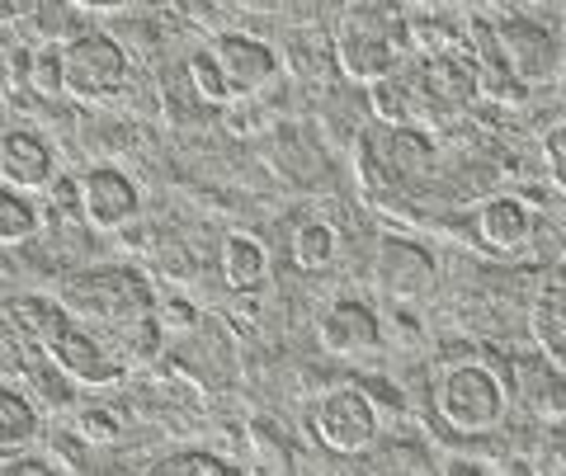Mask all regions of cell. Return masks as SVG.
<instances>
[{
  "label": "cell",
  "mask_w": 566,
  "mask_h": 476,
  "mask_svg": "<svg viewBox=\"0 0 566 476\" xmlns=\"http://www.w3.org/2000/svg\"><path fill=\"white\" fill-rule=\"evenodd\" d=\"M543 174H547V184L566 199V123L543 133Z\"/></svg>",
  "instance_id": "cell-25"
},
{
  "label": "cell",
  "mask_w": 566,
  "mask_h": 476,
  "mask_svg": "<svg viewBox=\"0 0 566 476\" xmlns=\"http://www.w3.org/2000/svg\"><path fill=\"white\" fill-rule=\"evenodd\" d=\"M29 91L39 99H66V66H62L57 39H48L29 52Z\"/></svg>",
  "instance_id": "cell-22"
},
{
  "label": "cell",
  "mask_w": 566,
  "mask_h": 476,
  "mask_svg": "<svg viewBox=\"0 0 566 476\" xmlns=\"http://www.w3.org/2000/svg\"><path fill=\"white\" fill-rule=\"evenodd\" d=\"M208 52H212V62L222 66L232 104L255 99L279 81V52L264 39H255V33H218V39L208 43Z\"/></svg>",
  "instance_id": "cell-10"
},
{
  "label": "cell",
  "mask_w": 566,
  "mask_h": 476,
  "mask_svg": "<svg viewBox=\"0 0 566 476\" xmlns=\"http://www.w3.org/2000/svg\"><path fill=\"white\" fill-rule=\"evenodd\" d=\"M401 24H406V14L387 10V6H345L331 29L335 66L359 85H378L387 76H397L401 57H406Z\"/></svg>",
  "instance_id": "cell-1"
},
{
  "label": "cell",
  "mask_w": 566,
  "mask_h": 476,
  "mask_svg": "<svg viewBox=\"0 0 566 476\" xmlns=\"http://www.w3.org/2000/svg\"><path fill=\"white\" fill-rule=\"evenodd\" d=\"M62 66H66V99L85 104H109L128 91V76H133V62H128V47H123L114 33L104 29H81L62 43Z\"/></svg>",
  "instance_id": "cell-4"
},
{
  "label": "cell",
  "mask_w": 566,
  "mask_h": 476,
  "mask_svg": "<svg viewBox=\"0 0 566 476\" xmlns=\"http://www.w3.org/2000/svg\"><path fill=\"white\" fill-rule=\"evenodd\" d=\"M316 340L331 359L340 363H368L382 355V326H378V311L359 303V297H335V303L322 311L316 321Z\"/></svg>",
  "instance_id": "cell-9"
},
{
  "label": "cell",
  "mask_w": 566,
  "mask_h": 476,
  "mask_svg": "<svg viewBox=\"0 0 566 476\" xmlns=\"http://www.w3.org/2000/svg\"><path fill=\"white\" fill-rule=\"evenodd\" d=\"M335 251H340V236H335V226L322 222V218H312V222H303L293 232V264L297 269L322 274V269L335 264Z\"/></svg>",
  "instance_id": "cell-19"
},
{
  "label": "cell",
  "mask_w": 566,
  "mask_h": 476,
  "mask_svg": "<svg viewBox=\"0 0 566 476\" xmlns=\"http://www.w3.org/2000/svg\"><path fill=\"white\" fill-rule=\"evenodd\" d=\"M81 222L91 226V232H123V226H133L137 213H142V193L133 184L128 170L118 166H95L81 174Z\"/></svg>",
  "instance_id": "cell-11"
},
{
  "label": "cell",
  "mask_w": 566,
  "mask_h": 476,
  "mask_svg": "<svg viewBox=\"0 0 566 476\" xmlns=\"http://www.w3.org/2000/svg\"><path fill=\"white\" fill-rule=\"evenodd\" d=\"M20 20H33V6H0V29L20 24Z\"/></svg>",
  "instance_id": "cell-28"
},
{
  "label": "cell",
  "mask_w": 566,
  "mask_h": 476,
  "mask_svg": "<svg viewBox=\"0 0 566 476\" xmlns=\"http://www.w3.org/2000/svg\"><path fill=\"white\" fill-rule=\"evenodd\" d=\"M434 411L453 434H491L510 415V378L491 359H453L434 373Z\"/></svg>",
  "instance_id": "cell-2"
},
{
  "label": "cell",
  "mask_w": 566,
  "mask_h": 476,
  "mask_svg": "<svg viewBox=\"0 0 566 476\" xmlns=\"http://www.w3.org/2000/svg\"><path fill=\"white\" fill-rule=\"evenodd\" d=\"M43 355L48 363L57 368L62 378H71L76 387H118L123 378H128V368H123L114 359V349L99 340L95 330H85L81 321H66L52 330V340L43 345Z\"/></svg>",
  "instance_id": "cell-8"
},
{
  "label": "cell",
  "mask_w": 566,
  "mask_h": 476,
  "mask_svg": "<svg viewBox=\"0 0 566 476\" xmlns=\"http://www.w3.org/2000/svg\"><path fill=\"white\" fill-rule=\"evenodd\" d=\"M218 260H222V278L237 293H251V288H260L264 278H270V251H264V241L251 236V232H232V236H227Z\"/></svg>",
  "instance_id": "cell-17"
},
{
  "label": "cell",
  "mask_w": 566,
  "mask_h": 476,
  "mask_svg": "<svg viewBox=\"0 0 566 476\" xmlns=\"http://www.w3.org/2000/svg\"><path fill=\"white\" fill-rule=\"evenodd\" d=\"M147 476H245L237 463H227V457L218 453H203V448H180V453H170L161 457Z\"/></svg>",
  "instance_id": "cell-23"
},
{
  "label": "cell",
  "mask_w": 566,
  "mask_h": 476,
  "mask_svg": "<svg viewBox=\"0 0 566 476\" xmlns=\"http://www.w3.org/2000/svg\"><path fill=\"white\" fill-rule=\"evenodd\" d=\"M562 476H566V472H562Z\"/></svg>",
  "instance_id": "cell-32"
},
{
  "label": "cell",
  "mask_w": 566,
  "mask_h": 476,
  "mask_svg": "<svg viewBox=\"0 0 566 476\" xmlns=\"http://www.w3.org/2000/svg\"><path fill=\"white\" fill-rule=\"evenodd\" d=\"M444 476H486V467H476V463H468V457H453V463L444 467Z\"/></svg>",
  "instance_id": "cell-29"
},
{
  "label": "cell",
  "mask_w": 566,
  "mask_h": 476,
  "mask_svg": "<svg viewBox=\"0 0 566 476\" xmlns=\"http://www.w3.org/2000/svg\"><path fill=\"white\" fill-rule=\"evenodd\" d=\"M491 43H495V57L510 72V81L524 85V91H534V85L553 81L557 66H562V43L557 33L528 20V14H505V20L491 24Z\"/></svg>",
  "instance_id": "cell-5"
},
{
  "label": "cell",
  "mask_w": 566,
  "mask_h": 476,
  "mask_svg": "<svg viewBox=\"0 0 566 476\" xmlns=\"http://www.w3.org/2000/svg\"><path fill=\"white\" fill-rule=\"evenodd\" d=\"M538 236V213L520 193H495L476 208V241L495 255H520Z\"/></svg>",
  "instance_id": "cell-13"
},
{
  "label": "cell",
  "mask_w": 566,
  "mask_h": 476,
  "mask_svg": "<svg viewBox=\"0 0 566 476\" xmlns=\"http://www.w3.org/2000/svg\"><path fill=\"white\" fill-rule=\"evenodd\" d=\"M368 109H374V118L387 123L392 133H420L416 95H411V81H406V72L387 76L378 85H368Z\"/></svg>",
  "instance_id": "cell-18"
},
{
  "label": "cell",
  "mask_w": 566,
  "mask_h": 476,
  "mask_svg": "<svg viewBox=\"0 0 566 476\" xmlns=\"http://www.w3.org/2000/svg\"><path fill=\"white\" fill-rule=\"evenodd\" d=\"M189 85H193V95H199L203 104H232V91H227V81H222V66L212 62V52L208 47H199L189 57Z\"/></svg>",
  "instance_id": "cell-24"
},
{
  "label": "cell",
  "mask_w": 566,
  "mask_h": 476,
  "mask_svg": "<svg viewBox=\"0 0 566 476\" xmlns=\"http://www.w3.org/2000/svg\"><path fill=\"white\" fill-rule=\"evenodd\" d=\"M528 326H534V340L543 349L547 368L566 378V284H557V278H553V284L534 297Z\"/></svg>",
  "instance_id": "cell-15"
},
{
  "label": "cell",
  "mask_w": 566,
  "mask_h": 476,
  "mask_svg": "<svg viewBox=\"0 0 566 476\" xmlns=\"http://www.w3.org/2000/svg\"><path fill=\"white\" fill-rule=\"evenodd\" d=\"M39 434H43V415H39V405H33V396L10 382H0V463L24 457L39 444Z\"/></svg>",
  "instance_id": "cell-14"
},
{
  "label": "cell",
  "mask_w": 566,
  "mask_h": 476,
  "mask_svg": "<svg viewBox=\"0 0 566 476\" xmlns=\"http://www.w3.org/2000/svg\"><path fill=\"white\" fill-rule=\"evenodd\" d=\"M14 476H62V472H52L48 463H24V457H20V467H14Z\"/></svg>",
  "instance_id": "cell-30"
},
{
  "label": "cell",
  "mask_w": 566,
  "mask_h": 476,
  "mask_svg": "<svg viewBox=\"0 0 566 476\" xmlns=\"http://www.w3.org/2000/svg\"><path fill=\"white\" fill-rule=\"evenodd\" d=\"M374 288L392 307H416L424 297H434V288H439L434 251L420 241H406V236H387L374 251Z\"/></svg>",
  "instance_id": "cell-7"
},
{
  "label": "cell",
  "mask_w": 566,
  "mask_h": 476,
  "mask_svg": "<svg viewBox=\"0 0 566 476\" xmlns=\"http://www.w3.org/2000/svg\"><path fill=\"white\" fill-rule=\"evenodd\" d=\"M62 311L81 326H104V335H118L156 316V293L137 269H85L66 278Z\"/></svg>",
  "instance_id": "cell-3"
},
{
  "label": "cell",
  "mask_w": 566,
  "mask_h": 476,
  "mask_svg": "<svg viewBox=\"0 0 566 476\" xmlns=\"http://www.w3.org/2000/svg\"><path fill=\"white\" fill-rule=\"evenodd\" d=\"M553 278H557V284H566V264H562V269H557V274H553Z\"/></svg>",
  "instance_id": "cell-31"
},
{
  "label": "cell",
  "mask_w": 566,
  "mask_h": 476,
  "mask_svg": "<svg viewBox=\"0 0 566 476\" xmlns=\"http://www.w3.org/2000/svg\"><path fill=\"white\" fill-rule=\"evenodd\" d=\"M406 52L420 62H434V57H458L468 43V29L453 24L449 14H434V10H420V14H406Z\"/></svg>",
  "instance_id": "cell-16"
},
{
  "label": "cell",
  "mask_w": 566,
  "mask_h": 476,
  "mask_svg": "<svg viewBox=\"0 0 566 476\" xmlns=\"http://www.w3.org/2000/svg\"><path fill=\"white\" fill-rule=\"evenodd\" d=\"M534 411L543 420H566V378L547 368V378L538 382V396H534Z\"/></svg>",
  "instance_id": "cell-27"
},
{
  "label": "cell",
  "mask_w": 566,
  "mask_h": 476,
  "mask_svg": "<svg viewBox=\"0 0 566 476\" xmlns=\"http://www.w3.org/2000/svg\"><path fill=\"white\" fill-rule=\"evenodd\" d=\"M6 321L20 330L24 340H33L43 349L52 340V330L66 321V311H62V303H48V297H20V303L6 307Z\"/></svg>",
  "instance_id": "cell-20"
},
{
  "label": "cell",
  "mask_w": 566,
  "mask_h": 476,
  "mask_svg": "<svg viewBox=\"0 0 566 476\" xmlns=\"http://www.w3.org/2000/svg\"><path fill=\"white\" fill-rule=\"evenodd\" d=\"M52 174H57V156H52L48 137L33 128L0 133V184L14 193H39L52 189Z\"/></svg>",
  "instance_id": "cell-12"
},
{
  "label": "cell",
  "mask_w": 566,
  "mask_h": 476,
  "mask_svg": "<svg viewBox=\"0 0 566 476\" xmlns=\"http://www.w3.org/2000/svg\"><path fill=\"white\" fill-rule=\"evenodd\" d=\"M312 430L322 438V448L340 453V457H359L378 444L382 434V415H378V401L364 392V387H335L316 401L312 411Z\"/></svg>",
  "instance_id": "cell-6"
},
{
  "label": "cell",
  "mask_w": 566,
  "mask_h": 476,
  "mask_svg": "<svg viewBox=\"0 0 566 476\" xmlns=\"http://www.w3.org/2000/svg\"><path fill=\"white\" fill-rule=\"evenodd\" d=\"M33 236H39V208H33V199L0 184V251L24 245Z\"/></svg>",
  "instance_id": "cell-21"
},
{
  "label": "cell",
  "mask_w": 566,
  "mask_h": 476,
  "mask_svg": "<svg viewBox=\"0 0 566 476\" xmlns=\"http://www.w3.org/2000/svg\"><path fill=\"white\" fill-rule=\"evenodd\" d=\"M76 430H81L85 444H118V438H123V420L109 411V405H95V411H81Z\"/></svg>",
  "instance_id": "cell-26"
}]
</instances>
